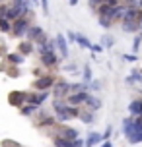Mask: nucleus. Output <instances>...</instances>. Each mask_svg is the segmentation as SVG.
<instances>
[{"mask_svg": "<svg viewBox=\"0 0 142 147\" xmlns=\"http://www.w3.org/2000/svg\"><path fill=\"white\" fill-rule=\"evenodd\" d=\"M51 110L59 124H68L70 120L78 118V107L68 105L66 101H59V99H51Z\"/></svg>", "mask_w": 142, "mask_h": 147, "instance_id": "f257e3e1", "label": "nucleus"}, {"mask_svg": "<svg viewBox=\"0 0 142 147\" xmlns=\"http://www.w3.org/2000/svg\"><path fill=\"white\" fill-rule=\"evenodd\" d=\"M31 120H33V126L39 128V130H43V132H47V130L53 128L55 124H59V122H57V118H55V114H53V110L49 112L45 107H41V109L35 112V116L31 118Z\"/></svg>", "mask_w": 142, "mask_h": 147, "instance_id": "f03ea898", "label": "nucleus"}, {"mask_svg": "<svg viewBox=\"0 0 142 147\" xmlns=\"http://www.w3.org/2000/svg\"><path fill=\"white\" fill-rule=\"evenodd\" d=\"M31 27V18H18L16 22H12V31H10V35L14 37V39H18V41H22V39H25V35H27V29Z\"/></svg>", "mask_w": 142, "mask_h": 147, "instance_id": "7ed1b4c3", "label": "nucleus"}, {"mask_svg": "<svg viewBox=\"0 0 142 147\" xmlns=\"http://www.w3.org/2000/svg\"><path fill=\"white\" fill-rule=\"evenodd\" d=\"M70 95V81L64 78H57L55 85L51 89V99H59V101H66V97Z\"/></svg>", "mask_w": 142, "mask_h": 147, "instance_id": "20e7f679", "label": "nucleus"}, {"mask_svg": "<svg viewBox=\"0 0 142 147\" xmlns=\"http://www.w3.org/2000/svg\"><path fill=\"white\" fill-rule=\"evenodd\" d=\"M55 81H57V76L47 72L45 76H41V78H33L31 89H33V91H51L53 85H55Z\"/></svg>", "mask_w": 142, "mask_h": 147, "instance_id": "39448f33", "label": "nucleus"}, {"mask_svg": "<svg viewBox=\"0 0 142 147\" xmlns=\"http://www.w3.org/2000/svg\"><path fill=\"white\" fill-rule=\"evenodd\" d=\"M60 62H62V58L59 56V52L47 51V52H43V54H39V64H41L43 68H47L49 72L55 70V68H59Z\"/></svg>", "mask_w": 142, "mask_h": 147, "instance_id": "423d86ee", "label": "nucleus"}, {"mask_svg": "<svg viewBox=\"0 0 142 147\" xmlns=\"http://www.w3.org/2000/svg\"><path fill=\"white\" fill-rule=\"evenodd\" d=\"M6 99H8V105L10 107L20 110L23 105H27V91H23V89H12Z\"/></svg>", "mask_w": 142, "mask_h": 147, "instance_id": "0eeeda50", "label": "nucleus"}, {"mask_svg": "<svg viewBox=\"0 0 142 147\" xmlns=\"http://www.w3.org/2000/svg\"><path fill=\"white\" fill-rule=\"evenodd\" d=\"M51 97V91H27V105H35V107H45V103Z\"/></svg>", "mask_w": 142, "mask_h": 147, "instance_id": "6e6552de", "label": "nucleus"}, {"mask_svg": "<svg viewBox=\"0 0 142 147\" xmlns=\"http://www.w3.org/2000/svg\"><path fill=\"white\" fill-rule=\"evenodd\" d=\"M55 41H57V52H59V56L62 60H66L70 58V51H68V41H66V37H64V33H57L55 35Z\"/></svg>", "mask_w": 142, "mask_h": 147, "instance_id": "1a4fd4ad", "label": "nucleus"}, {"mask_svg": "<svg viewBox=\"0 0 142 147\" xmlns=\"http://www.w3.org/2000/svg\"><path fill=\"white\" fill-rule=\"evenodd\" d=\"M88 95H90V91H76V93H70V95L66 97V103L80 109V107H84V105H86Z\"/></svg>", "mask_w": 142, "mask_h": 147, "instance_id": "9d476101", "label": "nucleus"}, {"mask_svg": "<svg viewBox=\"0 0 142 147\" xmlns=\"http://www.w3.org/2000/svg\"><path fill=\"white\" fill-rule=\"evenodd\" d=\"M142 23L136 22V20H123L121 22V31L123 33H128V35H138L140 33Z\"/></svg>", "mask_w": 142, "mask_h": 147, "instance_id": "9b49d317", "label": "nucleus"}, {"mask_svg": "<svg viewBox=\"0 0 142 147\" xmlns=\"http://www.w3.org/2000/svg\"><path fill=\"white\" fill-rule=\"evenodd\" d=\"M125 83H127V85H134L136 91L142 93V74H140V70H132V72L125 78Z\"/></svg>", "mask_w": 142, "mask_h": 147, "instance_id": "f8f14e48", "label": "nucleus"}, {"mask_svg": "<svg viewBox=\"0 0 142 147\" xmlns=\"http://www.w3.org/2000/svg\"><path fill=\"white\" fill-rule=\"evenodd\" d=\"M136 134V126H134V116H125L123 118V136L127 138V140H130L132 136Z\"/></svg>", "mask_w": 142, "mask_h": 147, "instance_id": "ddd939ff", "label": "nucleus"}, {"mask_svg": "<svg viewBox=\"0 0 142 147\" xmlns=\"http://www.w3.org/2000/svg\"><path fill=\"white\" fill-rule=\"evenodd\" d=\"M45 33H47V31L43 29L41 25H37V23H31V27L27 29V35H25V39H27V41H31V43H37L39 39L45 35Z\"/></svg>", "mask_w": 142, "mask_h": 147, "instance_id": "4468645a", "label": "nucleus"}, {"mask_svg": "<svg viewBox=\"0 0 142 147\" xmlns=\"http://www.w3.org/2000/svg\"><path fill=\"white\" fill-rule=\"evenodd\" d=\"M16 51L20 52L22 56L27 58V56H31V54L35 52V45L31 43V41H27V39H22V41L18 43V47H16Z\"/></svg>", "mask_w": 142, "mask_h": 147, "instance_id": "2eb2a0df", "label": "nucleus"}, {"mask_svg": "<svg viewBox=\"0 0 142 147\" xmlns=\"http://www.w3.org/2000/svg\"><path fill=\"white\" fill-rule=\"evenodd\" d=\"M78 118H80L86 126H91L97 120V118H96V112H94V110H90V109H86V107H80V109H78Z\"/></svg>", "mask_w": 142, "mask_h": 147, "instance_id": "dca6fc26", "label": "nucleus"}, {"mask_svg": "<svg viewBox=\"0 0 142 147\" xmlns=\"http://www.w3.org/2000/svg\"><path fill=\"white\" fill-rule=\"evenodd\" d=\"M127 110L130 116H142V97H134L127 107Z\"/></svg>", "mask_w": 142, "mask_h": 147, "instance_id": "f3484780", "label": "nucleus"}, {"mask_svg": "<svg viewBox=\"0 0 142 147\" xmlns=\"http://www.w3.org/2000/svg\"><path fill=\"white\" fill-rule=\"evenodd\" d=\"M86 109H90V110H94V112H97V110L103 107V103H101V99L97 95H94V93H90L88 95V99H86V105H84Z\"/></svg>", "mask_w": 142, "mask_h": 147, "instance_id": "a211bd4d", "label": "nucleus"}, {"mask_svg": "<svg viewBox=\"0 0 142 147\" xmlns=\"http://www.w3.org/2000/svg\"><path fill=\"white\" fill-rule=\"evenodd\" d=\"M4 60H6L8 64H12V66H22L23 62H25V56H22L18 51H10Z\"/></svg>", "mask_w": 142, "mask_h": 147, "instance_id": "6ab92c4d", "label": "nucleus"}, {"mask_svg": "<svg viewBox=\"0 0 142 147\" xmlns=\"http://www.w3.org/2000/svg\"><path fill=\"white\" fill-rule=\"evenodd\" d=\"M103 143V138L99 132H90L86 136V147H96V145H101Z\"/></svg>", "mask_w": 142, "mask_h": 147, "instance_id": "aec40b11", "label": "nucleus"}, {"mask_svg": "<svg viewBox=\"0 0 142 147\" xmlns=\"http://www.w3.org/2000/svg\"><path fill=\"white\" fill-rule=\"evenodd\" d=\"M99 45L103 47V49H113L115 47V37L111 33H103V35L99 37Z\"/></svg>", "mask_w": 142, "mask_h": 147, "instance_id": "412c9836", "label": "nucleus"}, {"mask_svg": "<svg viewBox=\"0 0 142 147\" xmlns=\"http://www.w3.org/2000/svg\"><path fill=\"white\" fill-rule=\"evenodd\" d=\"M37 110H39V107H35V105H23L22 109H20V114L25 118H33Z\"/></svg>", "mask_w": 142, "mask_h": 147, "instance_id": "4be33fe9", "label": "nucleus"}, {"mask_svg": "<svg viewBox=\"0 0 142 147\" xmlns=\"http://www.w3.org/2000/svg\"><path fill=\"white\" fill-rule=\"evenodd\" d=\"M97 23H99V25H101L105 31H109L113 25H115V22H113L111 16H97Z\"/></svg>", "mask_w": 142, "mask_h": 147, "instance_id": "5701e85b", "label": "nucleus"}, {"mask_svg": "<svg viewBox=\"0 0 142 147\" xmlns=\"http://www.w3.org/2000/svg\"><path fill=\"white\" fill-rule=\"evenodd\" d=\"M76 45H78L80 49H88V51H90L94 43H91V41H90L86 35H82V33H76Z\"/></svg>", "mask_w": 142, "mask_h": 147, "instance_id": "b1692460", "label": "nucleus"}, {"mask_svg": "<svg viewBox=\"0 0 142 147\" xmlns=\"http://www.w3.org/2000/svg\"><path fill=\"white\" fill-rule=\"evenodd\" d=\"M91 80H94V70H91V64H90V62H86V64L82 66V81L90 83Z\"/></svg>", "mask_w": 142, "mask_h": 147, "instance_id": "393cba45", "label": "nucleus"}, {"mask_svg": "<svg viewBox=\"0 0 142 147\" xmlns=\"http://www.w3.org/2000/svg\"><path fill=\"white\" fill-rule=\"evenodd\" d=\"M8 76V78H12V80H18V78H22V70H20V66H12V64H8L6 72H4Z\"/></svg>", "mask_w": 142, "mask_h": 147, "instance_id": "a878e982", "label": "nucleus"}, {"mask_svg": "<svg viewBox=\"0 0 142 147\" xmlns=\"http://www.w3.org/2000/svg\"><path fill=\"white\" fill-rule=\"evenodd\" d=\"M101 87H103V81L99 80V78H94V80L88 83V91H90V93H94V95H96L97 91H101Z\"/></svg>", "mask_w": 142, "mask_h": 147, "instance_id": "bb28decb", "label": "nucleus"}, {"mask_svg": "<svg viewBox=\"0 0 142 147\" xmlns=\"http://www.w3.org/2000/svg\"><path fill=\"white\" fill-rule=\"evenodd\" d=\"M62 72L64 74H80V66L76 64V62H64L62 64Z\"/></svg>", "mask_w": 142, "mask_h": 147, "instance_id": "cd10ccee", "label": "nucleus"}, {"mask_svg": "<svg viewBox=\"0 0 142 147\" xmlns=\"http://www.w3.org/2000/svg\"><path fill=\"white\" fill-rule=\"evenodd\" d=\"M76 91H88V83L86 81H70V93H76Z\"/></svg>", "mask_w": 142, "mask_h": 147, "instance_id": "c85d7f7f", "label": "nucleus"}, {"mask_svg": "<svg viewBox=\"0 0 142 147\" xmlns=\"http://www.w3.org/2000/svg\"><path fill=\"white\" fill-rule=\"evenodd\" d=\"M10 31H12V22L6 20V18H0V33L2 35H10Z\"/></svg>", "mask_w": 142, "mask_h": 147, "instance_id": "c756f323", "label": "nucleus"}, {"mask_svg": "<svg viewBox=\"0 0 142 147\" xmlns=\"http://www.w3.org/2000/svg\"><path fill=\"white\" fill-rule=\"evenodd\" d=\"M18 18H22L20 10H18V8H14L12 4H10V8H8V14H6V20H10V22H16Z\"/></svg>", "mask_w": 142, "mask_h": 147, "instance_id": "7c9ffc66", "label": "nucleus"}, {"mask_svg": "<svg viewBox=\"0 0 142 147\" xmlns=\"http://www.w3.org/2000/svg\"><path fill=\"white\" fill-rule=\"evenodd\" d=\"M47 72H49V70H47V68H43L41 64H37V66L31 68V76H33V78H41V76H45Z\"/></svg>", "mask_w": 142, "mask_h": 147, "instance_id": "2f4dec72", "label": "nucleus"}, {"mask_svg": "<svg viewBox=\"0 0 142 147\" xmlns=\"http://www.w3.org/2000/svg\"><path fill=\"white\" fill-rule=\"evenodd\" d=\"M121 58H123V62L134 64V62H138V58H140V56H138V54H134V52H125V54H123Z\"/></svg>", "mask_w": 142, "mask_h": 147, "instance_id": "473e14b6", "label": "nucleus"}, {"mask_svg": "<svg viewBox=\"0 0 142 147\" xmlns=\"http://www.w3.org/2000/svg\"><path fill=\"white\" fill-rule=\"evenodd\" d=\"M123 4H127L128 8H136V10H142V0H121Z\"/></svg>", "mask_w": 142, "mask_h": 147, "instance_id": "72a5a7b5", "label": "nucleus"}, {"mask_svg": "<svg viewBox=\"0 0 142 147\" xmlns=\"http://www.w3.org/2000/svg\"><path fill=\"white\" fill-rule=\"evenodd\" d=\"M140 45H142L140 35H134V41H132V52H134V54H138V51H140Z\"/></svg>", "mask_w": 142, "mask_h": 147, "instance_id": "f704fd0d", "label": "nucleus"}, {"mask_svg": "<svg viewBox=\"0 0 142 147\" xmlns=\"http://www.w3.org/2000/svg\"><path fill=\"white\" fill-rule=\"evenodd\" d=\"M111 136H113V126L109 124V126H107V128L103 130V134H101V138H103V141H109V140H111Z\"/></svg>", "mask_w": 142, "mask_h": 147, "instance_id": "c9c22d12", "label": "nucleus"}, {"mask_svg": "<svg viewBox=\"0 0 142 147\" xmlns=\"http://www.w3.org/2000/svg\"><path fill=\"white\" fill-rule=\"evenodd\" d=\"M103 4V0H88V6H90V10L91 12H96L97 8Z\"/></svg>", "mask_w": 142, "mask_h": 147, "instance_id": "e433bc0d", "label": "nucleus"}, {"mask_svg": "<svg viewBox=\"0 0 142 147\" xmlns=\"http://www.w3.org/2000/svg\"><path fill=\"white\" fill-rule=\"evenodd\" d=\"M8 8H10V2H2V4H0V18H6Z\"/></svg>", "mask_w": 142, "mask_h": 147, "instance_id": "4c0bfd02", "label": "nucleus"}, {"mask_svg": "<svg viewBox=\"0 0 142 147\" xmlns=\"http://www.w3.org/2000/svg\"><path fill=\"white\" fill-rule=\"evenodd\" d=\"M64 37H66L68 45H70V43H76V33H74V31H64Z\"/></svg>", "mask_w": 142, "mask_h": 147, "instance_id": "58836bf2", "label": "nucleus"}, {"mask_svg": "<svg viewBox=\"0 0 142 147\" xmlns=\"http://www.w3.org/2000/svg\"><path fill=\"white\" fill-rule=\"evenodd\" d=\"M90 51L94 52V54H101V52H103L105 49H103V47H101L99 43H94V45H91V49H90Z\"/></svg>", "mask_w": 142, "mask_h": 147, "instance_id": "ea45409f", "label": "nucleus"}, {"mask_svg": "<svg viewBox=\"0 0 142 147\" xmlns=\"http://www.w3.org/2000/svg\"><path fill=\"white\" fill-rule=\"evenodd\" d=\"M2 147H22L18 141H14V140H4L2 141Z\"/></svg>", "mask_w": 142, "mask_h": 147, "instance_id": "a19ab883", "label": "nucleus"}, {"mask_svg": "<svg viewBox=\"0 0 142 147\" xmlns=\"http://www.w3.org/2000/svg\"><path fill=\"white\" fill-rule=\"evenodd\" d=\"M39 4H41V10H43V14L49 16V0H39Z\"/></svg>", "mask_w": 142, "mask_h": 147, "instance_id": "79ce46f5", "label": "nucleus"}, {"mask_svg": "<svg viewBox=\"0 0 142 147\" xmlns=\"http://www.w3.org/2000/svg\"><path fill=\"white\" fill-rule=\"evenodd\" d=\"M8 52H10V51L6 49V45H4V43H0V60H2V58H6V54H8Z\"/></svg>", "mask_w": 142, "mask_h": 147, "instance_id": "37998d69", "label": "nucleus"}, {"mask_svg": "<svg viewBox=\"0 0 142 147\" xmlns=\"http://www.w3.org/2000/svg\"><path fill=\"white\" fill-rule=\"evenodd\" d=\"M25 2H29V0H12L10 4H12L14 8H18V10H20V8H22L23 4H25Z\"/></svg>", "mask_w": 142, "mask_h": 147, "instance_id": "c03bdc74", "label": "nucleus"}, {"mask_svg": "<svg viewBox=\"0 0 142 147\" xmlns=\"http://www.w3.org/2000/svg\"><path fill=\"white\" fill-rule=\"evenodd\" d=\"M6 68H8V62H6L4 58H2V60H0V72L4 74V72H6Z\"/></svg>", "mask_w": 142, "mask_h": 147, "instance_id": "a18cd8bd", "label": "nucleus"}, {"mask_svg": "<svg viewBox=\"0 0 142 147\" xmlns=\"http://www.w3.org/2000/svg\"><path fill=\"white\" fill-rule=\"evenodd\" d=\"M99 147H113V141H111V140H109V141H103Z\"/></svg>", "mask_w": 142, "mask_h": 147, "instance_id": "49530a36", "label": "nucleus"}, {"mask_svg": "<svg viewBox=\"0 0 142 147\" xmlns=\"http://www.w3.org/2000/svg\"><path fill=\"white\" fill-rule=\"evenodd\" d=\"M68 4H70V6H78V4H80V0H68Z\"/></svg>", "mask_w": 142, "mask_h": 147, "instance_id": "de8ad7c7", "label": "nucleus"}, {"mask_svg": "<svg viewBox=\"0 0 142 147\" xmlns=\"http://www.w3.org/2000/svg\"><path fill=\"white\" fill-rule=\"evenodd\" d=\"M31 2H33V6H35V4H37V2H39V0H31Z\"/></svg>", "mask_w": 142, "mask_h": 147, "instance_id": "09e8293b", "label": "nucleus"}, {"mask_svg": "<svg viewBox=\"0 0 142 147\" xmlns=\"http://www.w3.org/2000/svg\"><path fill=\"white\" fill-rule=\"evenodd\" d=\"M138 35H140V39H142V31H140V33H138Z\"/></svg>", "mask_w": 142, "mask_h": 147, "instance_id": "8fccbe9b", "label": "nucleus"}, {"mask_svg": "<svg viewBox=\"0 0 142 147\" xmlns=\"http://www.w3.org/2000/svg\"><path fill=\"white\" fill-rule=\"evenodd\" d=\"M2 2H6V0H0V4H2Z\"/></svg>", "mask_w": 142, "mask_h": 147, "instance_id": "3c124183", "label": "nucleus"}, {"mask_svg": "<svg viewBox=\"0 0 142 147\" xmlns=\"http://www.w3.org/2000/svg\"><path fill=\"white\" fill-rule=\"evenodd\" d=\"M140 74H142V68H140Z\"/></svg>", "mask_w": 142, "mask_h": 147, "instance_id": "603ef678", "label": "nucleus"}]
</instances>
